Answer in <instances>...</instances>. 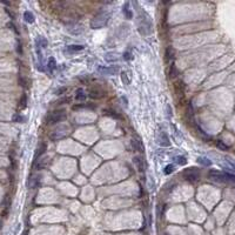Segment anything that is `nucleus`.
Returning <instances> with one entry per match:
<instances>
[{"mask_svg":"<svg viewBox=\"0 0 235 235\" xmlns=\"http://www.w3.org/2000/svg\"><path fill=\"white\" fill-rule=\"evenodd\" d=\"M138 19L137 25L138 29L142 35H149L153 32V22L149 15L147 14L145 11H138Z\"/></svg>","mask_w":235,"mask_h":235,"instance_id":"f257e3e1","label":"nucleus"},{"mask_svg":"<svg viewBox=\"0 0 235 235\" xmlns=\"http://www.w3.org/2000/svg\"><path fill=\"white\" fill-rule=\"evenodd\" d=\"M108 20H109V13L101 12L94 17V19L91 22V26H92V28H100V27H103L107 25Z\"/></svg>","mask_w":235,"mask_h":235,"instance_id":"f03ea898","label":"nucleus"},{"mask_svg":"<svg viewBox=\"0 0 235 235\" xmlns=\"http://www.w3.org/2000/svg\"><path fill=\"white\" fill-rule=\"evenodd\" d=\"M66 111L65 109H58V111H54L47 117V123L48 125H54V123H58L60 121H62L64 119H66Z\"/></svg>","mask_w":235,"mask_h":235,"instance_id":"7ed1b4c3","label":"nucleus"},{"mask_svg":"<svg viewBox=\"0 0 235 235\" xmlns=\"http://www.w3.org/2000/svg\"><path fill=\"white\" fill-rule=\"evenodd\" d=\"M183 178L186 179L188 182H195L198 181V179H199V172L196 171V169H194V168H189V169H186V171L183 172Z\"/></svg>","mask_w":235,"mask_h":235,"instance_id":"20e7f679","label":"nucleus"},{"mask_svg":"<svg viewBox=\"0 0 235 235\" xmlns=\"http://www.w3.org/2000/svg\"><path fill=\"white\" fill-rule=\"evenodd\" d=\"M158 142H159V145H161L162 147H167L171 145V141H169V138H168V135H167V133L163 131V129H161V131H159V133H158Z\"/></svg>","mask_w":235,"mask_h":235,"instance_id":"39448f33","label":"nucleus"},{"mask_svg":"<svg viewBox=\"0 0 235 235\" xmlns=\"http://www.w3.org/2000/svg\"><path fill=\"white\" fill-rule=\"evenodd\" d=\"M105 94H106L105 89H102V88L99 87V86L89 89V97L93 99H101L105 97Z\"/></svg>","mask_w":235,"mask_h":235,"instance_id":"423d86ee","label":"nucleus"},{"mask_svg":"<svg viewBox=\"0 0 235 235\" xmlns=\"http://www.w3.org/2000/svg\"><path fill=\"white\" fill-rule=\"evenodd\" d=\"M208 176L211 178L212 180H214V181H219V182H227V181H226L225 173H222V172L211 171V172H209V173H208Z\"/></svg>","mask_w":235,"mask_h":235,"instance_id":"0eeeda50","label":"nucleus"},{"mask_svg":"<svg viewBox=\"0 0 235 235\" xmlns=\"http://www.w3.org/2000/svg\"><path fill=\"white\" fill-rule=\"evenodd\" d=\"M132 147L135 152H143V145H142L140 138H133L132 139Z\"/></svg>","mask_w":235,"mask_h":235,"instance_id":"6e6552de","label":"nucleus"},{"mask_svg":"<svg viewBox=\"0 0 235 235\" xmlns=\"http://www.w3.org/2000/svg\"><path fill=\"white\" fill-rule=\"evenodd\" d=\"M133 161H134V163H135V166H137V168H138V171L140 172V173L145 172V167H143V160H142L141 157H139V155L134 157Z\"/></svg>","mask_w":235,"mask_h":235,"instance_id":"1a4fd4ad","label":"nucleus"},{"mask_svg":"<svg viewBox=\"0 0 235 235\" xmlns=\"http://www.w3.org/2000/svg\"><path fill=\"white\" fill-rule=\"evenodd\" d=\"M86 98H87V93L83 91L82 88H78L77 92H75V99L78 101H85Z\"/></svg>","mask_w":235,"mask_h":235,"instance_id":"9d476101","label":"nucleus"},{"mask_svg":"<svg viewBox=\"0 0 235 235\" xmlns=\"http://www.w3.org/2000/svg\"><path fill=\"white\" fill-rule=\"evenodd\" d=\"M46 149H47V146H46V143H45V142H41V145H40V147L38 148V149H37V153H35V157H34L35 162L38 161L39 157H41V155H42V154L46 152Z\"/></svg>","mask_w":235,"mask_h":235,"instance_id":"9b49d317","label":"nucleus"},{"mask_svg":"<svg viewBox=\"0 0 235 235\" xmlns=\"http://www.w3.org/2000/svg\"><path fill=\"white\" fill-rule=\"evenodd\" d=\"M131 72L129 71H123V72H121V80H122V82L125 83V85H129L131 83V79H132V77H131Z\"/></svg>","mask_w":235,"mask_h":235,"instance_id":"f8f14e48","label":"nucleus"},{"mask_svg":"<svg viewBox=\"0 0 235 235\" xmlns=\"http://www.w3.org/2000/svg\"><path fill=\"white\" fill-rule=\"evenodd\" d=\"M122 12H123V14H125V17H126L127 19H132V18H133V12L129 10V4H128V2H126V4L123 5Z\"/></svg>","mask_w":235,"mask_h":235,"instance_id":"ddd939ff","label":"nucleus"},{"mask_svg":"<svg viewBox=\"0 0 235 235\" xmlns=\"http://www.w3.org/2000/svg\"><path fill=\"white\" fill-rule=\"evenodd\" d=\"M24 19L26 22H28V24H33L34 22V15L32 14L29 11H26L24 13Z\"/></svg>","mask_w":235,"mask_h":235,"instance_id":"4468645a","label":"nucleus"},{"mask_svg":"<svg viewBox=\"0 0 235 235\" xmlns=\"http://www.w3.org/2000/svg\"><path fill=\"white\" fill-rule=\"evenodd\" d=\"M198 162L200 163V165H202V166H206V167H208V166H211L212 165V161L208 159V158H205V157H200L199 159H198Z\"/></svg>","mask_w":235,"mask_h":235,"instance_id":"2eb2a0df","label":"nucleus"},{"mask_svg":"<svg viewBox=\"0 0 235 235\" xmlns=\"http://www.w3.org/2000/svg\"><path fill=\"white\" fill-rule=\"evenodd\" d=\"M82 49H83L82 45H71V46L67 47V51H68V52H80V51H82Z\"/></svg>","mask_w":235,"mask_h":235,"instance_id":"dca6fc26","label":"nucleus"},{"mask_svg":"<svg viewBox=\"0 0 235 235\" xmlns=\"http://www.w3.org/2000/svg\"><path fill=\"white\" fill-rule=\"evenodd\" d=\"M47 66H48L49 71L55 69V67H57V61H55V59H54L53 57H51V58L48 59V64H47Z\"/></svg>","mask_w":235,"mask_h":235,"instance_id":"f3484780","label":"nucleus"},{"mask_svg":"<svg viewBox=\"0 0 235 235\" xmlns=\"http://www.w3.org/2000/svg\"><path fill=\"white\" fill-rule=\"evenodd\" d=\"M166 61H169L171 59H173V57H174V49L172 48V47H168V48L166 49Z\"/></svg>","mask_w":235,"mask_h":235,"instance_id":"a211bd4d","label":"nucleus"},{"mask_svg":"<svg viewBox=\"0 0 235 235\" xmlns=\"http://www.w3.org/2000/svg\"><path fill=\"white\" fill-rule=\"evenodd\" d=\"M175 162L178 163V165H181V166H183V165H186V163H187V159L185 157L179 155V157H175Z\"/></svg>","mask_w":235,"mask_h":235,"instance_id":"6ab92c4d","label":"nucleus"},{"mask_svg":"<svg viewBox=\"0 0 235 235\" xmlns=\"http://www.w3.org/2000/svg\"><path fill=\"white\" fill-rule=\"evenodd\" d=\"M103 114H105V115H109V117H112V118H120L117 114V112H114L112 109H105V111H103Z\"/></svg>","mask_w":235,"mask_h":235,"instance_id":"aec40b11","label":"nucleus"},{"mask_svg":"<svg viewBox=\"0 0 235 235\" xmlns=\"http://www.w3.org/2000/svg\"><path fill=\"white\" fill-rule=\"evenodd\" d=\"M117 69L118 68H114V67H113V68H102V67H100L99 71H101V72H103V73H108V74L112 75V74H114L115 72H117Z\"/></svg>","mask_w":235,"mask_h":235,"instance_id":"412c9836","label":"nucleus"},{"mask_svg":"<svg viewBox=\"0 0 235 235\" xmlns=\"http://www.w3.org/2000/svg\"><path fill=\"white\" fill-rule=\"evenodd\" d=\"M47 160H48V159H42V160H40V161L37 163V169H42V168L47 165Z\"/></svg>","mask_w":235,"mask_h":235,"instance_id":"4be33fe9","label":"nucleus"},{"mask_svg":"<svg viewBox=\"0 0 235 235\" xmlns=\"http://www.w3.org/2000/svg\"><path fill=\"white\" fill-rule=\"evenodd\" d=\"M176 74H178V71H176L175 65H172L171 68H169V75H171V78H175Z\"/></svg>","mask_w":235,"mask_h":235,"instance_id":"5701e85b","label":"nucleus"},{"mask_svg":"<svg viewBox=\"0 0 235 235\" xmlns=\"http://www.w3.org/2000/svg\"><path fill=\"white\" fill-rule=\"evenodd\" d=\"M216 146L219 147L220 149H222V151H228V148H229L227 145H225V143H223L222 141H220V140H219V141H216Z\"/></svg>","mask_w":235,"mask_h":235,"instance_id":"b1692460","label":"nucleus"},{"mask_svg":"<svg viewBox=\"0 0 235 235\" xmlns=\"http://www.w3.org/2000/svg\"><path fill=\"white\" fill-rule=\"evenodd\" d=\"M226 162L228 163L229 168H232V169H235V161H234V160H232L230 158H226Z\"/></svg>","mask_w":235,"mask_h":235,"instance_id":"393cba45","label":"nucleus"},{"mask_svg":"<svg viewBox=\"0 0 235 235\" xmlns=\"http://www.w3.org/2000/svg\"><path fill=\"white\" fill-rule=\"evenodd\" d=\"M174 172V166L173 165H168V166H166V168H165V174H171V173H173Z\"/></svg>","mask_w":235,"mask_h":235,"instance_id":"a878e982","label":"nucleus"},{"mask_svg":"<svg viewBox=\"0 0 235 235\" xmlns=\"http://www.w3.org/2000/svg\"><path fill=\"white\" fill-rule=\"evenodd\" d=\"M123 59H125L126 61H129V60H132V59H133L132 52H129V51H128V52H125V53H123Z\"/></svg>","mask_w":235,"mask_h":235,"instance_id":"bb28decb","label":"nucleus"},{"mask_svg":"<svg viewBox=\"0 0 235 235\" xmlns=\"http://www.w3.org/2000/svg\"><path fill=\"white\" fill-rule=\"evenodd\" d=\"M26 102H27V98H26V95H24L22 99L20 100V108H21V109L26 107Z\"/></svg>","mask_w":235,"mask_h":235,"instance_id":"cd10ccee","label":"nucleus"},{"mask_svg":"<svg viewBox=\"0 0 235 235\" xmlns=\"http://www.w3.org/2000/svg\"><path fill=\"white\" fill-rule=\"evenodd\" d=\"M121 101L123 102V106H125V107H128V100L126 97H121Z\"/></svg>","mask_w":235,"mask_h":235,"instance_id":"c85d7f7f","label":"nucleus"},{"mask_svg":"<svg viewBox=\"0 0 235 235\" xmlns=\"http://www.w3.org/2000/svg\"><path fill=\"white\" fill-rule=\"evenodd\" d=\"M65 91H66V88H61V89L57 91V95H60V94L62 93V92H65Z\"/></svg>","mask_w":235,"mask_h":235,"instance_id":"c756f323","label":"nucleus"}]
</instances>
